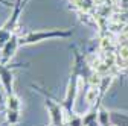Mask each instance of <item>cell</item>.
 Wrapping results in <instances>:
<instances>
[{"instance_id": "cell-5", "label": "cell", "mask_w": 128, "mask_h": 126, "mask_svg": "<svg viewBox=\"0 0 128 126\" xmlns=\"http://www.w3.org/2000/svg\"><path fill=\"white\" fill-rule=\"evenodd\" d=\"M46 105H47V108H49V109H50V113H52V122H54V125H55V126H60L61 122H62L60 105H55V103H54L52 100H49V99L46 100Z\"/></svg>"}, {"instance_id": "cell-2", "label": "cell", "mask_w": 128, "mask_h": 126, "mask_svg": "<svg viewBox=\"0 0 128 126\" xmlns=\"http://www.w3.org/2000/svg\"><path fill=\"white\" fill-rule=\"evenodd\" d=\"M15 67H22V64H0V81L6 91V96H11L14 93V73Z\"/></svg>"}, {"instance_id": "cell-4", "label": "cell", "mask_w": 128, "mask_h": 126, "mask_svg": "<svg viewBox=\"0 0 128 126\" xmlns=\"http://www.w3.org/2000/svg\"><path fill=\"white\" fill-rule=\"evenodd\" d=\"M22 8H23V3H22V0H17V3H15V9H14V14H12V17L2 26L5 30H8V32L12 34V29L15 27V24H17V20H18V15L22 12Z\"/></svg>"}, {"instance_id": "cell-6", "label": "cell", "mask_w": 128, "mask_h": 126, "mask_svg": "<svg viewBox=\"0 0 128 126\" xmlns=\"http://www.w3.org/2000/svg\"><path fill=\"white\" fill-rule=\"evenodd\" d=\"M12 37L11 32H8V30H5L3 27H0V47H3L6 44V41Z\"/></svg>"}, {"instance_id": "cell-3", "label": "cell", "mask_w": 128, "mask_h": 126, "mask_svg": "<svg viewBox=\"0 0 128 126\" xmlns=\"http://www.w3.org/2000/svg\"><path fill=\"white\" fill-rule=\"evenodd\" d=\"M20 46V37L12 34V37L6 41V44L2 47V56H0V64H8L11 61V58L15 55Z\"/></svg>"}, {"instance_id": "cell-1", "label": "cell", "mask_w": 128, "mask_h": 126, "mask_svg": "<svg viewBox=\"0 0 128 126\" xmlns=\"http://www.w3.org/2000/svg\"><path fill=\"white\" fill-rule=\"evenodd\" d=\"M73 34V30H62V29H47V30H32L26 32L20 37V46L23 44H34L43 40H54V38H67Z\"/></svg>"}]
</instances>
